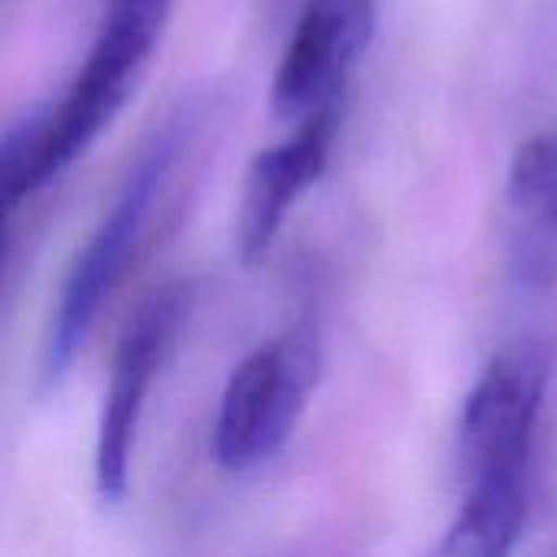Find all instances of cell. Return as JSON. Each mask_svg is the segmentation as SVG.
I'll use <instances>...</instances> for the list:
<instances>
[{"label": "cell", "instance_id": "6da1fadb", "mask_svg": "<svg viewBox=\"0 0 557 557\" xmlns=\"http://www.w3.org/2000/svg\"><path fill=\"white\" fill-rule=\"evenodd\" d=\"M209 98L180 101L137 147L108 212L88 235L85 248L72 261L59 290L55 313L42 349V379L59 382L72 359L82 352L98 310L127 274L173 176L189 160L196 140L209 124Z\"/></svg>", "mask_w": 557, "mask_h": 557}, {"label": "cell", "instance_id": "7a4b0ae2", "mask_svg": "<svg viewBox=\"0 0 557 557\" xmlns=\"http://www.w3.org/2000/svg\"><path fill=\"white\" fill-rule=\"evenodd\" d=\"M320 366V333L307 323L277 333L235 366L212 434V454L222 470L245 473L290 441Z\"/></svg>", "mask_w": 557, "mask_h": 557}, {"label": "cell", "instance_id": "3957f363", "mask_svg": "<svg viewBox=\"0 0 557 557\" xmlns=\"http://www.w3.org/2000/svg\"><path fill=\"white\" fill-rule=\"evenodd\" d=\"M186 313H189V287L166 284L137 307V313L121 333L101 418H98V437H95V486L101 503L114 506L124 499L137 424L153 375L160 372Z\"/></svg>", "mask_w": 557, "mask_h": 557}, {"label": "cell", "instance_id": "277c9868", "mask_svg": "<svg viewBox=\"0 0 557 557\" xmlns=\"http://www.w3.org/2000/svg\"><path fill=\"white\" fill-rule=\"evenodd\" d=\"M375 23L379 0H307L274 69V117L297 127L336 108L375 36Z\"/></svg>", "mask_w": 557, "mask_h": 557}, {"label": "cell", "instance_id": "5b68a950", "mask_svg": "<svg viewBox=\"0 0 557 557\" xmlns=\"http://www.w3.org/2000/svg\"><path fill=\"white\" fill-rule=\"evenodd\" d=\"M545 392L548 362L539 349H506L483 369L460 414V454L470 480L529 473Z\"/></svg>", "mask_w": 557, "mask_h": 557}, {"label": "cell", "instance_id": "8992f818", "mask_svg": "<svg viewBox=\"0 0 557 557\" xmlns=\"http://www.w3.org/2000/svg\"><path fill=\"white\" fill-rule=\"evenodd\" d=\"M336 137V108L320 111L294 127L290 137L261 150L242 183L238 215H235V248L242 264H258L281 235L284 219L300 202V196L317 186L330 163V147Z\"/></svg>", "mask_w": 557, "mask_h": 557}, {"label": "cell", "instance_id": "52a82bcc", "mask_svg": "<svg viewBox=\"0 0 557 557\" xmlns=\"http://www.w3.org/2000/svg\"><path fill=\"white\" fill-rule=\"evenodd\" d=\"M506 242L512 274L529 287L557 284V127L522 140L506 173Z\"/></svg>", "mask_w": 557, "mask_h": 557}, {"label": "cell", "instance_id": "ba28073f", "mask_svg": "<svg viewBox=\"0 0 557 557\" xmlns=\"http://www.w3.org/2000/svg\"><path fill=\"white\" fill-rule=\"evenodd\" d=\"M529 525V473L473 476L437 557H512Z\"/></svg>", "mask_w": 557, "mask_h": 557}]
</instances>
